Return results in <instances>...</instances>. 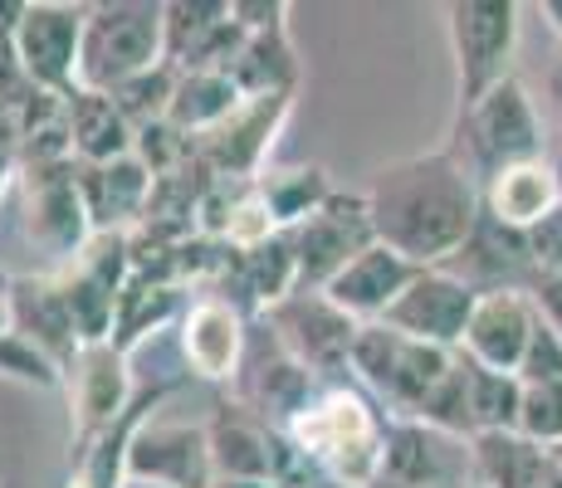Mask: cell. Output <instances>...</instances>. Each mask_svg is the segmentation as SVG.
I'll return each instance as SVG.
<instances>
[{"label": "cell", "mask_w": 562, "mask_h": 488, "mask_svg": "<svg viewBox=\"0 0 562 488\" xmlns=\"http://www.w3.org/2000/svg\"><path fill=\"white\" fill-rule=\"evenodd\" d=\"M362 195L376 240L420 269H446L484 215L480 181L450 147L386 161L372 171V186Z\"/></svg>", "instance_id": "1"}, {"label": "cell", "mask_w": 562, "mask_h": 488, "mask_svg": "<svg viewBox=\"0 0 562 488\" xmlns=\"http://www.w3.org/2000/svg\"><path fill=\"white\" fill-rule=\"evenodd\" d=\"M284 435L338 488H372L386 474V425L348 386H323Z\"/></svg>", "instance_id": "2"}, {"label": "cell", "mask_w": 562, "mask_h": 488, "mask_svg": "<svg viewBox=\"0 0 562 488\" xmlns=\"http://www.w3.org/2000/svg\"><path fill=\"white\" fill-rule=\"evenodd\" d=\"M167 64V5L161 0H103L89 5L79 49V89L113 93L127 79Z\"/></svg>", "instance_id": "3"}, {"label": "cell", "mask_w": 562, "mask_h": 488, "mask_svg": "<svg viewBox=\"0 0 562 488\" xmlns=\"http://www.w3.org/2000/svg\"><path fill=\"white\" fill-rule=\"evenodd\" d=\"M450 151L464 161L474 181L499 177L504 167H524V161H543L548 157V137H543V117L538 103L528 98V89L518 79H504L499 89H490L470 113H456V143Z\"/></svg>", "instance_id": "4"}, {"label": "cell", "mask_w": 562, "mask_h": 488, "mask_svg": "<svg viewBox=\"0 0 562 488\" xmlns=\"http://www.w3.org/2000/svg\"><path fill=\"white\" fill-rule=\"evenodd\" d=\"M450 366H456V352L416 342V338H406V332L386 328V322H362L358 347H352V372L402 420H416L420 410H426V400L440 390Z\"/></svg>", "instance_id": "5"}, {"label": "cell", "mask_w": 562, "mask_h": 488, "mask_svg": "<svg viewBox=\"0 0 562 488\" xmlns=\"http://www.w3.org/2000/svg\"><path fill=\"white\" fill-rule=\"evenodd\" d=\"M518 15L514 0H450L446 30L456 54V113H470L490 89L514 79L518 54Z\"/></svg>", "instance_id": "6"}, {"label": "cell", "mask_w": 562, "mask_h": 488, "mask_svg": "<svg viewBox=\"0 0 562 488\" xmlns=\"http://www.w3.org/2000/svg\"><path fill=\"white\" fill-rule=\"evenodd\" d=\"M269 338L284 347L304 372L338 386L342 372H352V347H358L362 322L348 318L328 293H289L284 303L265 313Z\"/></svg>", "instance_id": "7"}, {"label": "cell", "mask_w": 562, "mask_h": 488, "mask_svg": "<svg viewBox=\"0 0 562 488\" xmlns=\"http://www.w3.org/2000/svg\"><path fill=\"white\" fill-rule=\"evenodd\" d=\"M294 245V269H299V288L294 293H323L362 249L376 245L372 230V211H367V195H342L333 191L304 225L289 230Z\"/></svg>", "instance_id": "8"}, {"label": "cell", "mask_w": 562, "mask_h": 488, "mask_svg": "<svg viewBox=\"0 0 562 488\" xmlns=\"http://www.w3.org/2000/svg\"><path fill=\"white\" fill-rule=\"evenodd\" d=\"M89 5H64V0H35L25 5L15 30V64L30 89L69 103L79 93V49Z\"/></svg>", "instance_id": "9"}, {"label": "cell", "mask_w": 562, "mask_h": 488, "mask_svg": "<svg viewBox=\"0 0 562 488\" xmlns=\"http://www.w3.org/2000/svg\"><path fill=\"white\" fill-rule=\"evenodd\" d=\"M54 279H59V293L69 303L83 347L113 342L117 298L133 279V235H93L89 249L79 259H69Z\"/></svg>", "instance_id": "10"}, {"label": "cell", "mask_w": 562, "mask_h": 488, "mask_svg": "<svg viewBox=\"0 0 562 488\" xmlns=\"http://www.w3.org/2000/svg\"><path fill=\"white\" fill-rule=\"evenodd\" d=\"M474 303H480V293L464 284V279L450 274V269H420L382 322L416 342L460 352L464 328H470V318H474Z\"/></svg>", "instance_id": "11"}, {"label": "cell", "mask_w": 562, "mask_h": 488, "mask_svg": "<svg viewBox=\"0 0 562 488\" xmlns=\"http://www.w3.org/2000/svg\"><path fill=\"white\" fill-rule=\"evenodd\" d=\"M30 240L45 245L54 259H79L93 230L89 205L79 191V161H59V167H30Z\"/></svg>", "instance_id": "12"}, {"label": "cell", "mask_w": 562, "mask_h": 488, "mask_svg": "<svg viewBox=\"0 0 562 488\" xmlns=\"http://www.w3.org/2000/svg\"><path fill=\"white\" fill-rule=\"evenodd\" d=\"M127 479L157 488H211L215 459L205 425H177V420H147L127 454Z\"/></svg>", "instance_id": "13"}, {"label": "cell", "mask_w": 562, "mask_h": 488, "mask_svg": "<svg viewBox=\"0 0 562 488\" xmlns=\"http://www.w3.org/2000/svg\"><path fill=\"white\" fill-rule=\"evenodd\" d=\"M289 98L294 93H269V98H245L235 117H225L215 133L196 137V161L215 181H259V161L274 143L279 123L289 117Z\"/></svg>", "instance_id": "14"}, {"label": "cell", "mask_w": 562, "mask_h": 488, "mask_svg": "<svg viewBox=\"0 0 562 488\" xmlns=\"http://www.w3.org/2000/svg\"><path fill=\"white\" fill-rule=\"evenodd\" d=\"M64 390H69V410H74V440H83L99 435L103 425H113L143 386H133L127 352H117L113 342H89L64 372Z\"/></svg>", "instance_id": "15"}, {"label": "cell", "mask_w": 562, "mask_h": 488, "mask_svg": "<svg viewBox=\"0 0 562 488\" xmlns=\"http://www.w3.org/2000/svg\"><path fill=\"white\" fill-rule=\"evenodd\" d=\"M181 352H187L191 376L201 382H235L250 352V332H245L240 303L205 293L187 313H181Z\"/></svg>", "instance_id": "16"}, {"label": "cell", "mask_w": 562, "mask_h": 488, "mask_svg": "<svg viewBox=\"0 0 562 488\" xmlns=\"http://www.w3.org/2000/svg\"><path fill=\"white\" fill-rule=\"evenodd\" d=\"M533 328H538L533 293H518V288L480 293V303H474V318H470V328H464L460 352L470 356V362L490 366V372L518 376L528 342H533Z\"/></svg>", "instance_id": "17"}, {"label": "cell", "mask_w": 562, "mask_h": 488, "mask_svg": "<svg viewBox=\"0 0 562 488\" xmlns=\"http://www.w3.org/2000/svg\"><path fill=\"white\" fill-rule=\"evenodd\" d=\"M167 396H171V382L143 386V390H137V400L113 420V425H103L99 435L74 440L69 479H64V488H123L127 484V454H133L137 430L153 420V410Z\"/></svg>", "instance_id": "18"}, {"label": "cell", "mask_w": 562, "mask_h": 488, "mask_svg": "<svg viewBox=\"0 0 562 488\" xmlns=\"http://www.w3.org/2000/svg\"><path fill=\"white\" fill-rule=\"evenodd\" d=\"M240 45H245V25L235 20V5H225V0L167 5V64L177 73L225 69Z\"/></svg>", "instance_id": "19"}, {"label": "cell", "mask_w": 562, "mask_h": 488, "mask_svg": "<svg viewBox=\"0 0 562 488\" xmlns=\"http://www.w3.org/2000/svg\"><path fill=\"white\" fill-rule=\"evenodd\" d=\"M446 269L456 279H464L474 293H504V288L533 293V284H538V264H533V254H528V235L499 225L494 215H480L474 235L464 240V249Z\"/></svg>", "instance_id": "20"}, {"label": "cell", "mask_w": 562, "mask_h": 488, "mask_svg": "<svg viewBox=\"0 0 562 488\" xmlns=\"http://www.w3.org/2000/svg\"><path fill=\"white\" fill-rule=\"evenodd\" d=\"M79 191L89 205V220L99 235H133V225H143L147 205H153L157 177L143 157H117L103 167H83L79 161Z\"/></svg>", "instance_id": "21"}, {"label": "cell", "mask_w": 562, "mask_h": 488, "mask_svg": "<svg viewBox=\"0 0 562 488\" xmlns=\"http://www.w3.org/2000/svg\"><path fill=\"white\" fill-rule=\"evenodd\" d=\"M416 274H420V264H411V259H402L396 249H386L382 240H376L372 249H362V254L352 259V264L342 269V274L333 279L323 293H328L348 318L382 322L386 313H392V303L411 288V279Z\"/></svg>", "instance_id": "22"}, {"label": "cell", "mask_w": 562, "mask_h": 488, "mask_svg": "<svg viewBox=\"0 0 562 488\" xmlns=\"http://www.w3.org/2000/svg\"><path fill=\"white\" fill-rule=\"evenodd\" d=\"M211 435V459L215 479H269L274 484V425L255 416L240 400H221L215 416L205 420Z\"/></svg>", "instance_id": "23"}, {"label": "cell", "mask_w": 562, "mask_h": 488, "mask_svg": "<svg viewBox=\"0 0 562 488\" xmlns=\"http://www.w3.org/2000/svg\"><path fill=\"white\" fill-rule=\"evenodd\" d=\"M10 298H15V338H25L59 372H69L74 356L83 352V338L74 328V313L59 293V279H15Z\"/></svg>", "instance_id": "24"}, {"label": "cell", "mask_w": 562, "mask_h": 488, "mask_svg": "<svg viewBox=\"0 0 562 488\" xmlns=\"http://www.w3.org/2000/svg\"><path fill=\"white\" fill-rule=\"evenodd\" d=\"M562 201V186L553 177V167L543 161H524V167H504L499 177L484 181V215H494L499 225L509 230H533L538 220L558 211Z\"/></svg>", "instance_id": "25"}, {"label": "cell", "mask_w": 562, "mask_h": 488, "mask_svg": "<svg viewBox=\"0 0 562 488\" xmlns=\"http://www.w3.org/2000/svg\"><path fill=\"white\" fill-rule=\"evenodd\" d=\"M64 123H69L74 157H79L83 167H103V161L133 157L137 151V127L127 123L123 107H117L108 93L79 89L69 103H64Z\"/></svg>", "instance_id": "26"}, {"label": "cell", "mask_w": 562, "mask_h": 488, "mask_svg": "<svg viewBox=\"0 0 562 488\" xmlns=\"http://www.w3.org/2000/svg\"><path fill=\"white\" fill-rule=\"evenodd\" d=\"M245 107L240 83L231 79L225 69H196V73H177V93H171V113L167 123L187 137H205L235 117Z\"/></svg>", "instance_id": "27"}, {"label": "cell", "mask_w": 562, "mask_h": 488, "mask_svg": "<svg viewBox=\"0 0 562 488\" xmlns=\"http://www.w3.org/2000/svg\"><path fill=\"white\" fill-rule=\"evenodd\" d=\"M450 435L426 430L416 420H396L386 425V484L396 488H440L450 479Z\"/></svg>", "instance_id": "28"}, {"label": "cell", "mask_w": 562, "mask_h": 488, "mask_svg": "<svg viewBox=\"0 0 562 488\" xmlns=\"http://www.w3.org/2000/svg\"><path fill=\"white\" fill-rule=\"evenodd\" d=\"M464 390H470L474 435H509V430H518V406H524V382L518 376L490 372V366L464 356Z\"/></svg>", "instance_id": "29"}, {"label": "cell", "mask_w": 562, "mask_h": 488, "mask_svg": "<svg viewBox=\"0 0 562 488\" xmlns=\"http://www.w3.org/2000/svg\"><path fill=\"white\" fill-rule=\"evenodd\" d=\"M177 313V284L171 279H153V274H133L117 298V322H113V347L133 356V347L147 338L153 328Z\"/></svg>", "instance_id": "30"}, {"label": "cell", "mask_w": 562, "mask_h": 488, "mask_svg": "<svg viewBox=\"0 0 562 488\" xmlns=\"http://www.w3.org/2000/svg\"><path fill=\"white\" fill-rule=\"evenodd\" d=\"M255 186H259V195L269 201V211H274L279 230H294V225H304L308 215L318 211V205L333 195V186H328V171H323V167L269 171V177H259Z\"/></svg>", "instance_id": "31"}, {"label": "cell", "mask_w": 562, "mask_h": 488, "mask_svg": "<svg viewBox=\"0 0 562 488\" xmlns=\"http://www.w3.org/2000/svg\"><path fill=\"white\" fill-rule=\"evenodd\" d=\"M518 435L553 450L562 444V382L524 386V406H518Z\"/></svg>", "instance_id": "32"}, {"label": "cell", "mask_w": 562, "mask_h": 488, "mask_svg": "<svg viewBox=\"0 0 562 488\" xmlns=\"http://www.w3.org/2000/svg\"><path fill=\"white\" fill-rule=\"evenodd\" d=\"M0 376L25 382L35 390H59L64 386V372L49 362L45 352H35L25 338H0Z\"/></svg>", "instance_id": "33"}, {"label": "cell", "mask_w": 562, "mask_h": 488, "mask_svg": "<svg viewBox=\"0 0 562 488\" xmlns=\"http://www.w3.org/2000/svg\"><path fill=\"white\" fill-rule=\"evenodd\" d=\"M518 382L524 386H543V382H562V338L538 318L533 342L524 352V366H518Z\"/></svg>", "instance_id": "34"}, {"label": "cell", "mask_w": 562, "mask_h": 488, "mask_svg": "<svg viewBox=\"0 0 562 488\" xmlns=\"http://www.w3.org/2000/svg\"><path fill=\"white\" fill-rule=\"evenodd\" d=\"M528 254H533L538 274H562V201L548 220H538L528 230Z\"/></svg>", "instance_id": "35"}, {"label": "cell", "mask_w": 562, "mask_h": 488, "mask_svg": "<svg viewBox=\"0 0 562 488\" xmlns=\"http://www.w3.org/2000/svg\"><path fill=\"white\" fill-rule=\"evenodd\" d=\"M533 308H538V318L548 322V328L562 338V274H538V284H533Z\"/></svg>", "instance_id": "36"}, {"label": "cell", "mask_w": 562, "mask_h": 488, "mask_svg": "<svg viewBox=\"0 0 562 488\" xmlns=\"http://www.w3.org/2000/svg\"><path fill=\"white\" fill-rule=\"evenodd\" d=\"M548 107H553V117L562 123V45L553 54V64H548Z\"/></svg>", "instance_id": "37"}, {"label": "cell", "mask_w": 562, "mask_h": 488, "mask_svg": "<svg viewBox=\"0 0 562 488\" xmlns=\"http://www.w3.org/2000/svg\"><path fill=\"white\" fill-rule=\"evenodd\" d=\"M0 338H15V298H10V284H0Z\"/></svg>", "instance_id": "38"}, {"label": "cell", "mask_w": 562, "mask_h": 488, "mask_svg": "<svg viewBox=\"0 0 562 488\" xmlns=\"http://www.w3.org/2000/svg\"><path fill=\"white\" fill-rule=\"evenodd\" d=\"M538 15L548 20V30H553L558 45H562V0H543V5H538Z\"/></svg>", "instance_id": "39"}, {"label": "cell", "mask_w": 562, "mask_h": 488, "mask_svg": "<svg viewBox=\"0 0 562 488\" xmlns=\"http://www.w3.org/2000/svg\"><path fill=\"white\" fill-rule=\"evenodd\" d=\"M10 177H15V151H0V195H5Z\"/></svg>", "instance_id": "40"}, {"label": "cell", "mask_w": 562, "mask_h": 488, "mask_svg": "<svg viewBox=\"0 0 562 488\" xmlns=\"http://www.w3.org/2000/svg\"><path fill=\"white\" fill-rule=\"evenodd\" d=\"M211 488H274L269 479H215Z\"/></svg>", "instance_id": "41"}, {"label": "cell", "mask_w": 562, "mask_h": 488, "mask_svg": "<svg viewBox=\"0 0 562 488\" xmlns=\"http://www.w3.org/2000/svg\"><path fill=\"white\" fill-rule=\"evenodd\" d=\"M548 167H553V177H558V186H562V137H558V147L548 151Z\"/></svg>", "instance_id": "42"}, {"label": "cell", "mask_w": 562, "mask_h": 488, "mask_svg": "<svg viewBox=\"0 0 562 488\" xmlns=\"http://www.w3.org/2000/svg\"><path fill=\"white\" fill-rule=\"evenodd\" d=\"M548 454H553V464H558V469H562V444H553V450H548Z\"/></svg>", "instance_id": "43"}, {"label": "cell", "mask_w": 562, "mask_h": 488, "mask_svg": "<svg viewBox=\"0 0 562 488\" xmlns=\"http://www.w3.org/2000/svg\"><path fill=\"white\" fill-rule=\"evenodd\" d=\"M470 488H484V484H480V479H474V484H470Z\"/></svg>", "instance_id": "44"}, {"label": "cell", "mask_w": 562, "mask_h": 488, "mask_svg": "<svg viewBox=\"0 0 562 488\" xmlns=\"http://www.w3.org/2000/svg\"><path fill=\"white\" fill-rule=\"evenodd\" d=\"M328 488H338V484H328Z\"/></svg>", "instance_id": "45"}]
</instances>
